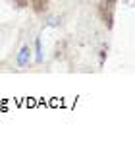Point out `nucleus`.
<instances>
[{
  "instance_id": "3",
  "label": "nucleus",
  "mask_w": 135,
  "mask_h": 151,
  "mask_svg": "<svg viewBox=\"0 0 135 151\" xmlns=\"http://www.w3.org/2000/svg\"><path fill=\"white\" fill-rule=\"evenodd\" d=\"M48 25H60V19L58 18H50L48 19Z\"/></svg>"
},
{
  "instance_id": "1",
  "label": "nucleus",
  "mask_w": 135,
  "mask_h": 151,
  "mask_svg": "<svg viewBox=\"0 0 135 151\" xmlns=\"http://www.w3.org/2000/svg\"><path fill=\"white\" fill-rule=\"evenodd\" d=\"M31 62V49L27 47V45H23L21 49H19L18 56H16V64H18L19 68H27Z\"/></svg>"
},
{
  "instance_id": "2",
  "label": "nucleus",
  "mask_w": 135,
  "mask_h": 151,
  "mask_svg": "<svg viewBox=\"0 0 135 151\" xmlns=\"http://www.w3.org/2000/svg\"><path fill=\"white\" fill-rule=\"evenodd\" d=\"M44 60V54H43V45H41V39L37 37L35 39V62H43Z\"/></svg>"
}]
</instances>
